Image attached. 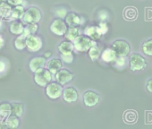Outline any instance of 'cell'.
I'll return each mask as SVG.
<instances>
[{
    "instance_id": "5",
    "label": "cell",
    "mask_w": 152,
    "mask_h": 129,
    "mask_svg": "<svg viewBox=\"0 0 152 129\" xmlns=\"http://www.w3.org/2000/svg\"><path fill=\"white\" fill-rule=\"evenodd\" d=\"M63 86L56 83V82H50L46 87H45V92L47 96L50 100H57L62 96L63 93Z\"/></svg>"
},
{
    "instance_id": "14",
    "label": "cell",
    "mask_w": 152,
    "mask_h": 129,
    "mask_svg": "<svg viewBox=\"0 0 152 129\" xmlns=\"http://www.w3.org/2000/svg\"><path fill=\"white\" fill-rule=\"evenodd\" d=\"M47 69L52 74L56 75L63 67V61L59 58H51L46 63Z\"/></svg>"
},
{
    "instance_id": "3",
    "label": "cell",
    "mask_w": 152,
    "mask_h": 129,
    "mask_svg": "<svg viewBox=\"0 0 152 129\" xmlns=\"http://www.w3.org/2000/svg\"><path fill=\"white\" fill-rule=\"evenodd\" d=\"M34 82L40 87H46L52 80V74L45 67L38 69L34 72Z\"/></svg>"
},
{
    "instance_id": "21",
    "label": "cell",
    "mask_w": 152,
    "mask_h": 129,
    "mask_svg": "<svg viewBox=\"0 0 152 129\" xmlns=\"http://www.w3.org/2000/svg\"><path fill=\"white\" fill-rule=\"evenodd\" d=\"M24 7L23 6H16L15 8H12L10 16H9V20L11 21H15V20H18L21 19L22 16L23 15L24 13Z\"/></svg>"
},
{
    "instance_id": "29",
    "label": "cell",
    "mask_w": 152,
    "mask_h": 129,
    "mask_svg": "<svg viewBox=\"0 0 152 129\" xmlns=\"http://www.w3.org/2000/svg\"><path fill=\"white\" fill-rule=\"evenodd\" d=\"M14 45L15 48L19 50L22 51L26 48V41H25V37H23V35H19L14 41Z\"/></svg>"
},
{
    "instance_id": "20",
    "label": "cell",
    "mask_w": 152,
    "mask_h": 129,
    "mask_svg": "<svg viewBox=\"0 0 152 129\" xmlns=\"http://www.w3.org/2000/svg\"><path fill=\"white\" fill-rule=\"evenodd\" d=\"M12 11V6H10L7 1L0 4V18L8 19Z\"/></svg>"
},
{
    "instance_id": "16",
    "label": "cell",
    "mask_w": 152,
    "mask_h": 129,
    "mask_svg": "<svg viewBox=\"0 0 152 129\" xmlns=\"http://www.w3.org/2000/svg\"><path fill=\"white\" fill-rule=\"evenodd\" d=\"M24 30V24L22 22H18L17 20L12 21L9 25V32L16 36H19L23 33Z\"/></svg>"
},
{
    "instance_id": "10",
    "label": "cell",
    "mask_w": 152,
    "mask_h": 129,
    "mask_svg": "<svg viewBox=\"0 0 152 129\" xmlns=\"http://www.w3.org/2000/svg\"><path fill=\"white\" fill-rule=\"evenodd\" d=\"M83 103L86 107L92 108V107H95L99 102L100 97L94 91H87L83 93Z\"/></svg>"
},
{
    "instance_id": "26",
    "label": "cell",
    "mask_w": 152,
    "mask_h": 129,
    "mask_svg": "<svg viewBox=\"0 0 152 129\" xmlns=\"http://www.w3.org/2000/svg\"><path fill=\"white\" fill-rule=\"evenodd\" d=\"M124 119L127 124H133L137 120V113L134 110H127L124 112Z\"/></svg>"
},
{
    "instance_id": "36",
    "label": "cell",
    "mask_w": 152,
    "mask_h": 129,
    "mask_svg": "<svg viewBox=\"0 0 152 129\" xmlns=\"http://www.w3.org/2000/svg\"><path fill=\"white\" fill-rule=\"evenodd\" d=\"M6 1L13 7H16V6H23V2L24 0H6Z\"/></svg>"
},
{
    "instance_id": "4",
    "label": "cell",
    "mask_w": 152,
    "mask_h": 129,
    "mask_svg": "<svg viewBox=\"0 0 152 129\" xmlns=\"http://www.w3.org/2000/svg\"><path fill=\"white\" fill-rule=\"evenodd\" d=\"M129 64L130 69L132 72L136 71H141L146 68L147 67V61L146 59L138 53H133L130 56L129 58Z\"/></svg>"
},
{
    "instance_id": "7",
    "label": "cell",
    "mask_w": 152,
    "mask_h": 129,
    "mask_svg": "<svg viewBox=\"0 0 152 129\" xmlns=\"http://www.w3.org/2000/svg\"><path fill=\"white\" fill-rule=\"evenodd\" d=\"M26 48L30 52H38L42 48V40L39 37L34 34H30L25 37Z\"/></svg>"
},
{
    "instance_id": "13",
    "label": "cell",
    "mask_w": 152,
    "mask_h": 129,
    "mask_svg": "<svg viewBox=\"0 0 152 129\" xmlns=\"http://www.w3.org/2000/svg\"><path fill=\"white\" fill-rule=\"evenodd\" d=\"M47 60L44 56H36L31 59L29 62V67L31 72H36L38 69L42 68L46 66Z\"/></svg>"
},
{
    "instance_id": "43",
    "label": "cell",
    "mask_w": 152,
    "mask_h": 129,
    "mask_svg": "<svg viewBox=\"0 0 152 129\" xmlns=\"http://www.w3.org/2000/svg\"><path fill=\"white\" fill-rule=\"evenodd\" d=\"M5 1H6V0H0V4L3 3V2H5Z\"/></svg>"
},
{
    "instance_id": "22",
    "label": "cell",
    "mask_w": 152,
    "mask_h": 129,
    "mask_svg": "<svg viewBox=\"0 0 152 129\" xmlns=\"http://www.w3.org/2000/svg\"><path fill=\"white\" fill-rule=\"evenodd\" d=\"M57 48H58V51L60 53H72V51L74 49L72 42V41H69L67 40L62 41L58 45Z\"/></svg>"
},
{
    "instance_id": "40",
    "label": "cell",
    "mask_w": 152,
    "mask_h": 129,
    "mask_svg": "<svg viewBox=\"0 0 152 129\" xmlns=\"http://www.w3.org/2000/svg\"><path fill=\"white\" fill-rule=\"evenodd\" d=\"M5 45V40L4 38L2 37V35L0 34V48H2Z\"/></svg>"
},
{
    "instance_id": "34",
    "label": "cell",
    "mask_w": 152,
    "mask_h": 129,
    "mask_svg": "<svg viewBox=\"0 0 152 129\" xmlns=\"http://www.w3.org/2000/svg\"><path fill=\"white\" fill-rule=\"evenodd\" d=\"M114 62L115 63L116 67H119V68L124 67L125 64V56H117Z\"/></svg>"
},
{
    "instance_id": "11",
    "label": "cell",
    "mask_w": 152,
    "mask_h": 129,
    "mask_svg": "<svg viewBox=\"0 0 152 129\" xmlns=\"http://www.w3.org/2000/svg\"><path fill=\"white\" fill-rule=\"evenodd\" d=\"M62 96L64 98V100L68 102V103H73L75 101H77L79 94L78 92L74 87L72 86H68L65 87L64 89H63V93Z\"/></svg>"
},
{
    "instance_id": "15",
    "label": "cell",
    "mask_w": 152,
    "mask_h": 129,
    "mask_svg": "<svg viewBox=\"0 0 152 129\" xmlns=\"http://www.w3.org/2000/svg\"><path fill=\"white\" fill-rule=\"evenodd\" d=\"M80 35H82V32L80 30V28L73 26V27H69L67 28L66 32L64 33V37L67 40L69 41H73L76 38H78Z\"/></svg>"
},
{
    "instance_id": "25",
    "label": "cell",
    "mask_w": 152,
    "mask_h": 129,
    "mask_svg": "<svg viewBox=\"0 0 152 129\" xmlns=\"http://www.w3.org/2000/svg\"><path fill=\"white\" fill-rule=\"evenodd\" d=\"M137 10L135 7H126L124 11V17L126 19V20H134L136 17H137Z\"/></svg>"
},
{
    "instance_id": "19",
    "label": "cell",
    "mask_w": 152,
    "mask_h": 129,
    "mask_svg": "<svg viewBox=\"0 0 152 129\" xmlns=\"http://www.w3.org/2000/svg\"><path fill=\"white\" fill-rule=\"evenodd\" d=\"M116 57H117V56H116L115 52L111 48H106L101 53V58L106 63H112V62H114L115 60Z\"/></svg>"
},
{
    "instance_id": "28",
    "label": "cell",
    "mask_w": 152,
    "mask_h": 129,
    "mask_svg": "<svg viewBox=\"0 0 152 129\" xmlns=\"http://www.w3.org/2000/svg\"><path fill=\"white\" fill-rule=\"evenodd\" d=\"M88 54H89L90 58H91L92 61H97V60L99 58L101 52H100L99 48L97 45H95V46H92V47L88 50Z\"/></svg>"
},
{
    "instance_id": "23",
    "label": "cell",
    "mask_w": 152,
    "mask_h": 129,
    "mask_svg": "<svg viewBox=\"0 0 152 129\" xmlns=\"http://www.w3.org/2000/svg\"><path fill=\"white\" fill-rule=\"evenodd\" d=\"M23 113V104L14 102L11 104V114L12 116H15L17 117H20Z\"/></svg>"
},
{
    "instance_id": "39",
    "label": "cell",
    "mask_w": 152,
    "mask_h": 129,
    "mask_svg": "<svg viewBox=\"0 0 152 129\" xmlns=\"http://www.w3.org/2000/svg\"><path fill=\"white\" fill-rule=\"evenodd\" d=\"M6 128H9V126L7 125V124L6 122L0 123V129H6Z\"/></svg>"
},
{
    "instance_id": "9",
    "label": "cell",
    "mask_w": 152,
    "mask_h": 129,
    "mask_svg": "<svg viewBox=\"0 0 152 129\" xmlns=\"http://www.w3.org/2000/svg\"><path fill=\"white\" fill-rule=\"evenodd\" d=\"M73 77H74V74L73 73H71L69 70L63 69V68H61L55 75V80H56V82L58 83V84H60L61 85H64V84L70 83L71 81H72Z\"/></svg>"
},
{
    "instance_id": "32",
    "label": "cell",
    "mask_w": 152,
    "mask_h": 129,
    "mask_svg": "<svg viewBox=\"0 0 152 129\" xmlns=\"http://www.w3.org/2000/svg\"><path fill=\"white\" fill-rule=\"evenodd\" d=\"M97 27L101 35H105L108 32V25H107V22H99V23Z\"/></svg>"
},
{
    "instance_id": "31",
    "label": "cell",
    "mask_w": 152,
    "mask_h": 129,
    "mask_svg": "<svg viewBox=\"0 0 152 129\" xmlns=\"http://www.w3.org/2000/svg\"><path fill=\"white\" fill-rule=\"evenodd\" d=\"M72 53H61V60L66 64H71L73 61Z\"/></svg>"
},
{
    "instance_id": "1",
    "label": "cell",
    "mask_w": 152,
    "mask_h": 129,
    "mask_svg": "<svg viewBox=\"0 0 152 129\" xmlns=\"http://www.w3.org/2000/svg\"><path fill=\"white\" fill-rule=\"evenodd\" d=\"M42 18V15L40 10L36 7H31L28 9H26L23 13V15L21 18V22L27 25L29 23H39Z\"/></svg>"
},
{
    "instance_id": "24",
    "label": "cell",
    "mask_w": 152,
    "mask_h": 129,
    "mask_svg": "<svg viewBox=\"0 0 152 129\" xmlns=\"http://www.w3.org/2000/svg\"><path fill=\"white\" fill-rule=\"evenodd\" d=\"M39 29V24L37 23H29L26 25V27H24V30L23 32V33L21 35H23V37H27L30 34H34L37 32Z\"/></svg>"
},
{
    "instance_id": "38",
    "label": "cell",
    "mask_w": 152,
    "mask_h": 129,
    "mask_svg": "<svg viewBox=\"0 0 152 129\" xmlns=\"http://www.w3.org/2000/svg\"><path fill=\"white\" fill-rule=\"evenodd\" d=\"M146 87H147L148 92H150V93H152V78H151V79H149V80L147 82V85H146Z\"/></svg>"
},
{
    "instance_id": "8",
    "label": "cell",
    "mask_w": 152,
    "mask_h": 129,
    "mask_svg": "<svg viewBox=\"0 0 152 129\" xmlns=\"http://www.w3.org/2000/svg\"><path fill=\"white\" fill-rule=\"evenodd\" d=\"M67 24L63 19L56 18L50 25V31L56 36H64L67 31Z\"/></svg>"
},
{
    "instance_id": "18",
    "label": "cell",
    "mask_w": 152,
    "mask_h": 129,
    "mask_svg": "<svg viewBox=\"0 0 152 129\" xmlns=\"http://www.w3.org/2000/svg\"><path fill=\"white\" fill-rule=\"evenodd\" d=\"M11 114V104L2 102L0 104V122H5L6 118Z\"/></svg>"
},
{
    "instance_id": "6",
    "label": "cell",
    "mask_w": 152,
    "mask_h": 129,
    "mask_svg": "<svg viewBox=\"0 0 152 129\" xmlns=\"http://www.w3.org/2000/svg\"><path fill=\"white\" fill-rule=\"evenodd\" d=\"M111 48L115 52L117 56H126L129 55L131 47L126 40H117L112 43Z\"/></svg>"
},
{
    "instance_id": "41",
    "label": "cell",
    "mask_w": 152,
    "mask_h": 129,
    "mask_svg": "<svg viewBox=\"0 0 152 129\" xmlns=\"http://www.w3.org/2000/svg\"><path fill=\"white\" fill-rule=\"evenodd\" d=\"M51 52H46L45 54H44V57L45 58H48V57H50L51 56Z\"/></svg>"
},
{
    "instance_id": "37",
    "label": "cell",
    "mask_w": 152,
    "mask_h": 129,
    "mask_svg": "<svg viewBox=\"0 0 152 129\" xmlns=\"http://www.w3.org/2000/svg\"><path fill=\"white\" fill-rule=\"evenodd\" d=\"M7 69V64L6 61L0 59V75L4 74Z\"/></svg>"
},
{
    "instance_id": "35",
    "label": "cell",
    "mask_w": 152,
    "mask_h": 129,
    "mask_svg": "<svg viewBox=\"0 0 152 129\" xmlns=\"http://www.w3.org/2000/svg\"><path fill=\"white\" fill-rule=\"evenodd\" d=\"M99 19L100 22H107V20L108 19V14L107 11L102 10L99 13Z\"/></svg>"
},
{
    "instance_id": "2",
    "label": "cell",
    "mask_w": 152,
    "mask_h": 129,
    "mask_svg": "<svg viewBox=\"0 0 152 129\" xmlns=\"http://www.w3.org/2000/svg\"><path fill=\"white\" fill-rule=\"evenodd\" d=\"M72 44L74 49L79 52H87L92 46L97 45L96 40H91L86 35L85 36L80 35L78 38H76L72 41Z\"/></svg>"
},
{
    "instance_id": "27",
    "label": "cell",
    "mask_w": 152,
    "mask_h": 129,
    "mask_svg": "<svg viewBox=\"0 0 152 129\" xmlns=\"http://www.w3.org/2000/svg\"><path fill=\"white\" fill-rule=\"evenodd\" d=\"M5 122L7 124V125L9 126V128H18L19 125H20V120H19V117H15V116H8Z\"/></svg>"
},
{
    "instance_id": "17",
    "label": "cell",
    "mask_w": 152,
    "mask_h": 129,
    "mask_svg": "<svg viewBox=\"0 0 152 129\" xmlns=\"http://www.w3.org/2000/svg\"><path fill=\"white\" fill-rule=\"evenodd\" d=\"M84 34L86 36H88L89 38H91V40H98L101 38V34L99 33V30H98V27L97 26H93V25H91V26H87L85 29H84Z\"/></svg>"
},
{
    "instance_id": "12",
    "label": "cell",
    "mask_w": 152,
    "mask_h": 129,
    "mask_svg": "<svg viewBox=\"0 0 152 129\" xmlns=\"http://www.w3.org/2000/svg\"><path fill=\"white\" fill-rule=\"evenodd\" d=\"M64 22L69 27H73V26L78 27L84 23V19L82 16L78 15L77 14L71 12V13H67L66 16L64 17Z\"/></svg>"
},
{
    "instance_id": "42",
    "label": "cell",
    "mask_w": 152,
    "mask_h": 129,
    "mask_svg": "<svg viewBox=\"0 0 152 129\" xmlns=\"http://www.w3.org/2000/svg\"><path fill=\"white\" fill-rule=\"evenodd\" d=\"M2 27H3V22H2L1 18H0V30L2 29Z\"/></svg>"
},
{
    "instance_id": "33",
    "label": "cell",
    "mask_w": 152,
    "mask_h": 129,
    "mask_svg": "<svg viewBox=\"0 0 152 129\" xmlns=\"http://www.w3.org/2000/svg\"><path fill=\"white\" fill-rule=\"evenodd\" d=\"M67 15V10L64 8V7H58L56 11H55V15L57 17V18H60V19H64V17L66 16Z\"/></svg>"
},
{
    "instance_id": "30",
    "label": "cell",
    "mask_w": 152,
    "mask_h": 129,
    "mask_svg": "<svg viewBox=\"0 0 152 129\" xmlns=\"http://www.w3.org/2000/svg\"><path fill=\"white\" fill-rule=\"evenodd\" d=\"M141 50L145 55L152 56V39L143 42L141 46Z\"/></svg>"
}]
</instances>
